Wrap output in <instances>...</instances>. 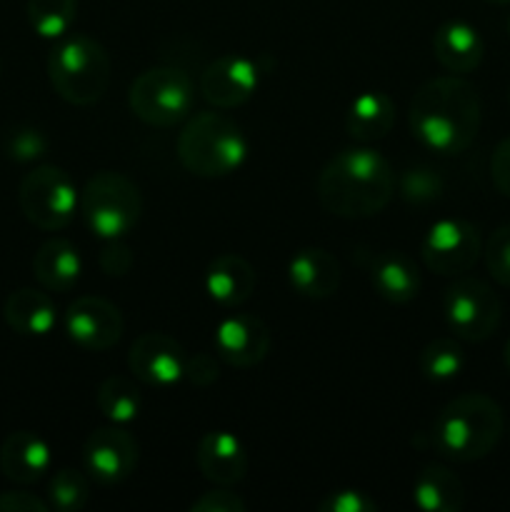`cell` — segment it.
<instances>
[{
	"mask_svg": "<svg viewBox=\"0 0 510 512\" xmlns=\"http://www.w3.org/2000/svg\"><path fill=\"white\" fill-rule=\"evenodd\" d=\"M483 108L478 88L460 75H443L420 85L408 123L420 145L438 155H458L478 138Z\"/></svg>",
	"mask_w": 510,
	"mask_h": 512,
	"instance_id": "1",
	"label": "cell"
},
{
	"mask_svg": "<svg viewBox=\"0 0 510 512\" xmlns=\"http://www.w3.org/2000/svg\"><path fill=\"white\" fill-rule=\"evenodd\" d=\"M50 445L30 430H15L0 445V473L15 485H33L50 470Z\"/></svg>",
	"mask_w": 510,
	"mask_h": 512,
	"instance_id": "17",
	"label": "cell"
},
{
	"mask_svg": "<svg viewBox=\"0 0 510 512\" xmlns=\"http://www.w3.org/2000/svg\"><path fill=\"white\" fill-rule=\"evenodd\" d=\"M128 105L145 125L173 128L193 113L195 85L178 68H150L130 83Z\"/></svg>",
	"mask_w": 510,
	"mask_h": 512,
	"instance_id": "7",
	"label": "cell"
},
{
	"mask_svg": "<svg viewBox=\"0 0 510 512\" xmlns=\"http://www.w3.org/2000/svg\"><path fill=\"white\" fill-rule=\"evenodd\" d=\"M395 123V103L390 95L380 90H368L360 93L350 103L348 115H345V128L360 143H373V140L385 138Z\"/></svg>",
	"mask_w": 510,
	"mask_h": 512,
	"instance_id": "25",
	"label": "cell"
},
{
	"mask_svg": "<svg viewBox=\"0 0 510 512\" xmlns=\"http://www.w3.org/2000/svg\"><path fill=\"white\" fill-rule=\"evenodd\" d=\"M245 508H248L245 500L223 485H218V490H208L190 503L193 512H245Z\"/></svg>",
	"mask_w": 510,
	"mask_h": 512,
	"instance_id": "34",
	"label": "cell"
},
{
	"mask_svg": "<svg viewBox=\"0 0 510 512\" xmlns=\"http://www.w3.org/2000/svg\"><path fill=\"white\" fill-rule=\"evenodd\" d=\"M125 320L120 308L98 295H83L65 310V333L90 353H103L123 338Z\"/></svg>",
	"mask_w": 510,
	"mask_h": 512,
	"instance_id": "11",
	"label": "cell"
},
{
	"mask_svg": "<svg viewBox=\"0 0 510 512\" xmlns=\"http://www.w3.org/2000/svg\"><path fill=\"white\" fill-rule=\"evenodd\" d=\"M420 373L433 383H448L455 380L465 368V353L458 340L435 338L433 343L420 350Z\"/></svg>",
	"mask_w": 510,
	"mask_h": 512,
	"instance_id": "28",
	"label": "cell"
},
{
	"mask_svg": "<svg viewBox=\"0 0 510 512\" xmlns=\"http://www.w3.org/2000/svg\"><path fill=\"white\" fill-rule=\"evenodd\" d=\"M100 268L108 275H125L133 268V253H130L128 245L118 243V240H110L103 250H100L98 258Z\"/></svg>",
	"mask_w": 510,
	"mask_h": 512,
	"instance_id": "35",
	"label": "cell"
},
{
	"mask_svg": "<svg viewBox=\"0 0 510 512\" xmlns=\"http://www.w3.org/2000/svg\"><path fill=\"white\" fill-rule=\"evenodd\" d=\"M443 315L455 338L483 343L498 330L503 303L485 280L458 275L443 295Z\"/></svg>",
	"mask_w": 510,
	"mask_h": 512,
	"instance_id": "8",
	"label": "cell"
},
{
	"mask_svg": "<svg viewBox=\"0 0 510 512\" xmlns=\"http://www.w3.org/2000/svg\"><path fill=\"white\" fill-rule=\"evenodd\" d=\"M215 355L230 368L248 370L263 363L270 350V330L258 315L233 313L218 323L213 333Z\"/></svg>",
	"mask_w": 510,
	"mask_h": 512,
	"instance_id": "14",
	"label": "cell"
},
{
	"mask_svg": "<svg viewBox=\"0 0 510 512\" xmlns=\"http://www.w3.org/2000/svg\"><path fill=\"white\" fill-rule=\"evenodd\" d=\"M3 150L15 163H33V160L43 158L48 153V138H45L43 130L20 125V128H13L5 133Z\"/></svg>",
	"mask_w": 510,
	"mask_h": 512,
	"instance_id": "30",
	"label": "cell"
},
{
	"mask_svg": "<svg viewBox=\"0 0 510 512\" xmlns=\"http://www.w3.org/2000/svg\"><path fill=\"white\" fill-rule=\"evenodd\" d=\"M483 258L490 278L503 288H510V223L500 225L488 235L483 245Z\"/></svg>",
	"mask_w": 510,
	"mask_h": 512,
	"instance_id": "32",
	"label": "cell"
},
{
	"mask_svg": "<svg viewBox=\"0 0 510 512\" xmlns=\"http://www.w3.org/2000/svg\"><path fill=\"white\" fill-rule=\"evenodd\" d=\"M33 273L40 288L48 293H68L78 285L83 260L78 248L65 238H50L38 248L33 258Z\"/></svg>",
	"mask_w": 510,
	"mask_h": 512,
	"instance_id": "20",
	"label": "cell"
},
{
	"mask_svg": "<svg viewBox=\"0 0 510 512\" xmlns=\"http://www.w3.org/2000/svg\"><path fill=\"white\" fill-rule=\"evenodd\" d=\"M185 355L183 345L165 333H143L128 353V368L135 380L153 388H168L185 378Z\"/></svg>",
	"mask_w": 510,
	"mask_h": 512,
	"instance_id": "13",
	"label": "cell"
},
{
	"mask_svg": "<svg viewBox=\"0 0 510 512\" xmlns=\"http://www.w3.org/2000/svg\"><path fill=\"white\" fill-rule=\"evenodd\" d=\"M255 270L235 253L218 255L205 270V293L223 308H238L253 295Z\"/></svg>",
	"mask_w": 510,
	"mask_h": 512,
	"instance_id": "21",
	"label": "cell"
},
{
	"mask_svg": "<svg viewBox=\"0 0 510 512\" xmlns=\"http://www.w3.org/2000/svg\"><path fill=\"white\" fill-rule=\"evenodd\" d=\"M83 465L103 485H118L128 480L138 468V443L128 430L98 428L83 445Z\"/></svg>",
	"mask_w": 510,
	"mask_h": 512,
	"instance_id": "12",
	"label": "cell"
},
{
	"mask_svg": "<svg viewBox=\"0 0 510 512\" xmlns=\"http://www.w3.org/2000/svg\"><path fill=\"white\" fill-rule=\"evenodd\" d=\"M28 23L40 38L60 40L70 33L78 15V0H28Z\"/></svg>",
	"mask_w": 510,
	"mask_h": 512,
	"instance_id": "27",
	"label": "cell"
},
{
	"mask_svg": "<svg viewBox=\"0 0 510 512\" xmlns=\"http://www.w3.org/2000/svg\"><path fill=\"white\" fill-rule=\"evenodd\" d=\"M490 175H493L495 188L510 198V135L500 140L490 158Z\"/></svg>",
	"mask_w": 510,
	"mask_h": 512,
	"instance_id": "36",
	"label": "cell"
},
{
	"mask_svg": "<svg viewBox=\"0 0 510 512\" xmlns=\"http://www.w3.org/2000/svg\"><path fill=\"white\" fill-rule=\"evenodd\" d=\"M18 203L28 223L53 233L73 220L80 205V193L63 168L38 165L20 180Z\"/></svg>",
	"mask_w": 510,
	"mask_h": 512,
	"instance_id": "9",
	"label": "cell"
},
{
	"mask_svg": "<svg viewBox=\"0 0 510 512\" xmlns=\"http://www.w3.org/2000/svg\"><path fill=\"white\" fill-rule=\"evenodd\" d=\"M3 318L10 330L28 338H43L53 333L58 323V308L48 293L35 288H20L5 298Z\"/></svg>",
	"mask_w": 510,
	"mask_h": 512,
	"instance_id": "22",
	"label": "cell"
},
{
	"mask_svg": "<svg viewBox=\"0 0 510 512\" xmlns=\"http://www.w3.org/2000/svg\"><path fill=\"white\" fill-rule=\"evenodd\" d=\"M443 188V178L430 168H410L400 175V195H403L408 203H433V200L440 198Z\"/></svg>",
	"mask_w": 510,
	"mask_h": 512,
	"instance_id": "31",
	"label": "cell"
},
{
	"mask_svg": "<svg viewBox=\"0 0 510 512\" xmlns=\"http://www.w3.org/2000/svg\"><path fill=\"white\" fill-rule=\"evenodd\" d=\"M78 208L90 233L103 240H118L138 225L143 195L128 175L100 170L85 183Z\"/></svg>",
	"mask_w": 510,
	"mask_h": 512,
	"instance_id": "6",
	"label": "cell"
},
{
	"mask_svg": "<svg viewBox=\"0 0 510 512\" xmlns=\"http://www.w3.org/2000/svg\"><path fill=\"white\" fill-rule=\"evenodd\" d=\"M413 503L423 512H460L465 505V485L445 465H428L415 478Z\"/></svg>",
	"mask_w": 510,
	"mask_h": 512,
	"instance_id": "24",
	"label": "cell"
},
{
	"mask_svg": "<svg viewBox=\"0 0 510 512\" xmlns=\"http://www.w3.org/2000/svg\"><path fill=\"white\" fill-rule=\"evenodd\" d=\"M433 53L448 73H473L485 55V43L478 28L465 20H448L433 35Z\"/></svg>",
	"mask_w": 510,
	"mask_h": 512,
	"instance_id": "18",
	"label": "cell"
},
{
	"mask_svg": "<svg viewBox=\"0 0 510 512\" xmlns=\"http://www.w3.org/2000/svg\"><path fill=\"white\" fill-rule=\"evenodd\" d=\"M505 418L500 405L483 393H465L450 400L433 420L430 440L443 458L473 463L495 450L503 438Z\"/></svg>",
	"mask_w": 510,
	"mask_h": 512,
	"instance_id": "3",
	"label": "cell"
},
{
	"mask_svg": "<svg viewBox=\"0 0 510 512\" xmlns=\"http://www.w3.org/2000/svg\"><path fill=\"white\" fill-rule=\"evenodd\" d=\"M260 70L245 55H223L213 60L200 75V93L210 105L220 110H230L253 98L258 90Z\"/></svg>",
	"mask_w": 510,
	"mask_h": 512,
	"instance_id": "15",
	"label": "cell"
},
{
	"mask_svg": "<svg viewBox=\"0 0 510 512\" xmlns=\"http://www.w3.org/2000/svg\"><path fill=\"white\" fill-rule=\"evenodd\" d=\"M48 498H50V508L60 512H78L88 505L90 485L83 473L63 468L50 478Z\"/></svg>",
	"mask_w": 510,
	"mask_h": 512,
	"instance_id": "29",
	"label": "cell"
},
{
	"mask_svg": "<svg viewBox=\"0 0 510 512\" xmlns=\"http://www.w3.org/2000/svg\"><path fill=\"white\" fill-rule=\"evenodd\" d=\"M288 283L303 298H330L340 288V265L323 248H303L290 258Z\"/></svg>",
	"mask_w": 510,
	"mask_h": 512,
	"instance_id": "19",
	"label": "cell"
},
{
	"mask_svg": "<svg viewBox=\"0 0 510 512\" xmlns=\"http://www.w3.org/2000/svg\"><path fill=\"white\" fill-rule=\"evenodd\" d=\"M508 100H510V95H508Z\"/></svg>",
	"mask_w": 510,
	"mask_h": 512,
	"instance_id": "42",
	"label": "cell"
},
{
	"mask_svg": "<svg viewBox=\"0 0 510 512\" xmlns=\"http://www.w3.org/2000/svg\"><path fill=\"white\" fill-rule=\"evenodd\" d=\"M195 463L205 480L215 485H238L248 473V453L243 443L228 430H210L200 438L195 450Z\"/></svg>",
	"mask_w": 510,
	"mask_h": 512,
	"instance_id": "16",
	"label": "cell"
},
{
	"mask_svg": "<svg viewBox=\"0 0 510 512\" xmlns=\"http://www.w3.org/2000/svg\"><path fill=\"white\" fill-rule=\"evenodd\" d=\"M178 158L198 178H225L248 158V138L228 115L198 113L180 130Z\"/></svg>",
	"mask_w": 510,
	"mask_h": 512,
	"instance_id": "4",
	"label": "cell"
},
{
	"mask_svg": "<svg viewBox=\"0 0 510 512\" xmlns=\"http://www.w3.org/2000/svg\"><path fill=\"white\" fill-rule=\"evenodd\" d=\"M185 378L193 385L208 388V385H213L215 380H218V363H215L213 355H193V358H188V363H185Z\"/></svg>",
	"mask_w": 510,
	"mask_h": 512,
	"instance_id": "37",
	"label": "cell"
},
{
	"mask_svg": "<svg viewBox=\"0 0 510 512\" xmlns=\"http://www.w3.org/2000/svg\"><path fill=\"white\" fill-rule=\"evenodd\" d=\"M395 175L373 148H345L318 175V200L338 218H370L390 203Z\"/></svg>",
	"mask_w": 510,
	"mask_h": 512,
	"instance_id": "2",
	"label": "cell"
},
{
	"mask_svg": "<svg viewBox=\"0 0 510 512\" xmlns=\"http://www.w3.org/2000/svg\"><path fill=\"white\" fill-rule=\"evenodd\" d=\"M503 363L510 373V338H508V343H505V350H503Z\"/></svg>",
	"mask_w": 510,
	"mask_h": 512,
	"instance_id": "39",
	"label": "cell"
},
{
	"mask_svg": "<svg viewBox=\"0 0 510 512\" xmlns=\"http://www.w3.org/2000/svg\"><path fill=\"white\" fill-rule=\"evenodd\" d=\"M95 405H98L100 415L113 425H128L140 415L143 398L133 380L125 375H110L108 380L100 383L98 393H95Z\"/></svg>",
	"mask_w": 510,
	"mask_h": 512,
	"instance_id": "26",
	"label": "cell"
},
{
	"mask_svg": "<svg viewBox=\"0 0 510 512\" xmlns=\"http://www.w3.org/2000/svg\"><path fill=\"white\" fill-rule=\"evenodd\" d=\"M320 512H375L378 503L363 490H333L318 503Z\"/></svg>",
	"mask_w": 510,
	"mask_h": 512,
	"instance_id": "33",
	"label": "cell"
},
{
	"mask_svg": "<svg viewBox=\"0 0 510 512\" xmlns=\"http://www.w3.org/2000/svg\"><path fill=\"white\" fill-rule=\"evenodd\" d=\"M508 30H510V20H508Z\"/></svg>",
	"mask_w": 510,
	"mask_h": 512,
	"instance_id": "41",
	"label": "cell"
},
{
	"mask_svg": "<svg viewBox=\"0 0 510 512\" xmlns=\"http://www.w3.org/2000/svg\"><path fill=\"white\" fill-rule=\"evenodd\" d=\"M488 3H510V0H488Z\"/></svg>",
	"mask_w": 510,
	"mask_h": 512,
	"instance_id": "40",
	"label": "cell"
},
{
	"mask_svg": "<svg viewBox=\"0 0 510 512\" xmlns=\"http://www.w3.org/2000/svg\"><path fill=\"white\" fill-rule=\"evenodd\" d=\"M370 283L375 293L395 305L410 303L420 293V273L413 260L403 253H383L373 260Z\"/></svg>",
	"mask_w": 510,
	"mask_h": 512,
	"instance_id": "23",
	"label": "cell"
},
{
	"mask_svg": "<svg viewBox=\"0 0 510 512\" xmlns=\"http://www.w3.org/2000/svg\"><path fill=\"white\" fill-rule=\"evenodd\" d=\"M48 78L70 105H93L110 83V55L90 35H65L48 55Z\"/></svg>",
	"mask_w": 510,
	"mask_h": 512,
	"instance_id": "5",
	"label": "cell"
},
{
	"mask_svg": "<svg viewBox=\"0 0 510 512\" xmlns=\"http://www.w3.org/2000/svg\"><path fill=\"white\" fill-rule=\"evenodd\" d=\"M50 503L38 498L35 493H25V490H8L0 493V512H48Z\"/></svg>",
	"mask_w": 510,
	"mask_h": 512,
	"instance_id": "38",
	"label": "cell"
},
{
	"mask_svg": "<svg viewBox=\"0 0 510 512\" xmlns=\"http://www.w3.org/2000/svg\"><path fill=\"white\" fill-rule=\"evenodd\" d=\"M420 255L428 270L458 278L468 273L483 255V235L470 220L443 218L428 228Z\"/></svg>",
	"mask_w": 510,
	"mask_h": 512,
	"instance_id": "10",
	"label": "cell"
}]
</instances>
